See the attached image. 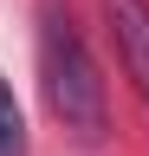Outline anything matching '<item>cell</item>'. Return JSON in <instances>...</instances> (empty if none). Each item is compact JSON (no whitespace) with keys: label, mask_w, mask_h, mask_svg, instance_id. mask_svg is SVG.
Here are the masks:
<instances>
[{"label":"cell","mask_w":149,"mask_h":156,"mask_svg":"<svg viewBox=\"0 0 149 156\" xmlns=\"http://www.w3.org/2000/svg\"><path fill=\"white\" fill-rule=\"evenodd\" d=\"M39 72H46V98L59 111V124L78 130V136H104V78L91 65L65 0L39 7Z\"/></svg>","instance_id":"6da1fadb"},{"label":"cell","mask_w":149,"mask_h":156,"mask_svg":"<svg viewBox=\"0 0 149 156\" xmlns=\"http://www.w3.org/2000/svg\"><path fill=\"white\" fill-rule=\"evenodd\" d=\"M104 20L117 33V52L136 78V91L149 98V0H104Z\"/></svg>","instance_id":"7a4b0ae2"},{"label":"cell","mask_w":149,"mask_h":156,"mask_svg":"<svg viewBox=\"0 0 149 156\" xmlns=\"http://www.w3.org/2000/svg\"><path fill=\"white\" fill-rule=\"evenodd\" d=\"M0 156H26V117L7 78H0Z\"/></svg>","instance_id":"3957f363"}]
</instances>
